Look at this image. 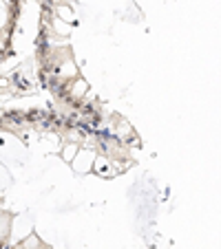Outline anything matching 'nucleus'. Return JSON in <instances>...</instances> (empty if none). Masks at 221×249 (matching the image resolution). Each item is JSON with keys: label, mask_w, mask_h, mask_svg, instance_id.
Returning <instances> with one entry per match:
<instances>
[{"label": "nucleus", "mask_w": 221, "mask_h": 249, "mask_svg": "<svg viewBox=\"0 0 221 249\" xmlns=\"http://www.w3.org/2000/svg\"><path fill=\"white\" fill-rule=\"evenodd\" d=\"M95 152L89 150V148H82V150L76 152V157H73V161H71V168H73V172L78 174H89L91 170H93V163H95Z\"/></svg>", "instance_id": "f257e3e1"}, {"label": "nucleus", "mask_w": 221, "mask_h": 249, "mask_svg": "<svg viewBox=\"0 0 221 249\" xmlns=\"http://www.w3.org/2000/svg\"><path fill=\"white\" fill-rule=\"evenodd\" d=\"M9 231H14V243L16 240H24L29 234H31V218L18 216L14 223H9Z\"/></svg>", "instance_id": "f03ea898"}, {"label": "nucleus", "mask_w": 221, "mask_h": 249, "mask_svg": "<svg viewBox=\"0 0 221 249\" xmlns=\"http://www.w3.org/2000/svg\"><path fill=\"white\" fill-rule=\"evenodd\" d=\"M56 75L58 77H62V80H76L78 77V66H76V62L71 60V57H62V62L58 64V69H56Z\"/></svg>", "instance_id": "7ed1b4c3"}, {"label": "nucleus", "mask_w": 221, "mask_h": 249, "mask_svg": "<svg viewBox=\"0 0 221 249\" xmlns=\"http://www.w3.org/2000/svg\"><path fill=\"white\" fill-rule=\"evenodd\" d=\"M93 170L100 174V177H115L118 174V170L113 168V161L106 159V157H95V163H93Z\"/></svg>", "instance_id": "20e7f679"}, {"label": "nucleus", "mask_w": 221, "mask_h": 249, "mask_svg": "<svg viewBox=\"0 0 221 249\" xmlns=\"http://www.w3.org/2000/svg\"><path fill=\"white\" fill-rule=\"evenodd\" d=\"M56 18H60L62 22H66V24H71L73 20H76V14H73V9H71L66 2H60V5L56 7Z\"/></svg>", "instance_id": "39448f33"}, {"label": "nucleus", "mask_w": 221, "mask_h": 249, "mask_svg": "<svg viewBox=\"0 0 221 249\" xmlns=\"http://www.w3.org/2000/svg\"><path fill=\"white\" fill-rule=\"evenodd\" d=\"M53 31H56L58 36H62V38H64V36H69V33H71V24L62 22L60 18H53Z\"/></svg>", "instance_id": "423d86ee"}, {"label": "nucleus", "mask_w": 221, "mask_h": 249, "mask_svg": "<svg viewBox=\"0 0 221 249\" xmlns=\"http://www.w3.org/2000/svg\"><path fill=\"white\" fill-rule=\"evenodd\" d=\"M80 150V148L76 146V143H66L64 146V150H62V159L66 161V163H71L73 161V157H76V152Z\"/></svg>", "instance_id": "0eeeda50"}, {"label": "nucleus", "mask_w": 221, "mask_h": 249, "mask_svg": "<svg viewBox=\"0 0 221 249\" xmlns=\"http://www.w3.org/2000/svg\"><path fill=\"white\" fill-rule=\"evenodd\" d=\"M9 183H11V174H9V170H7V165L0 161V190L7 188Z\"/></svg>", "instance_id": "6e6552de"}, {"label": "nucleus", "mask_w": 221, "mask_h": 249, "mask_svg": "<svg viewBox=\"0 0 221 249\" xmlns=\"http://www.w3.org/2000/svg\"><path fill=\"white\" fill-rule=\"evenodd\" d=\"M7 22H9V9H7V5L0 0V29H5Z\"/></svg>", "instance_id": "1a4fd4ad"}, {"label": "nucleus", "mask_w": 221, "mask_h": 249, "mask_svg": "<svg viewBox=\"0 0 221 249\" xmlns=\"http://www.w3.org/2000/svg\"><path fill=\"white\" fill-rule=\"evenodd\" d=\"M76 84H73V95H76V97H80V95H84V90L89 89V86H86V82L84 80H80V77H76Z\"/></svg>", "instance_id": "9d476101"}]
</instances>
